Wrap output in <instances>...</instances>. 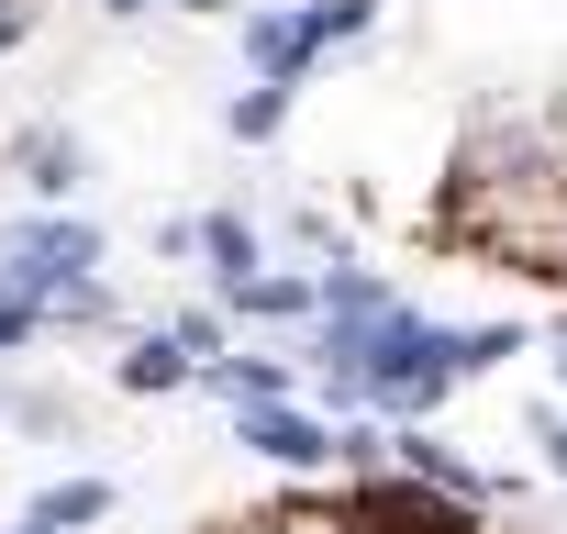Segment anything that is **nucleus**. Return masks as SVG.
Returning a JSON list of instances; mask_svg holds the SVG:
<instances>
[{
  "instance_id": "f257e3e1",
  "label": "nucleus",
  "mask_w": 567,
  "mask_h": 534,
  "mask_svg": "<svg viewBox=\"0 0 567 534\" xmlns=\"http://www.w3.org/2000/svg\"><path fill=\"white\" fill-rule=\"evenodd\" d=\"M434 245L567 290V134H545V123H478L456 145V167H445Z\"/></svg>"
}]
</instances>
